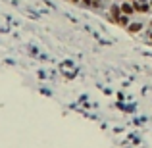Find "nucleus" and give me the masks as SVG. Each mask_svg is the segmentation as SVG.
I'll return each mask as SVG.
<instances>
[{"label":"nucleus","mask_w":152,"mask_h":148,"mask_svg":"<svg viewBox=\"0 0 152 148\" xmlns=\"http://www.w3.org/2000/svg\"><path fill=\"white\" fill-rule=\"evenodd\" d=\"M121 15H123V12H121V6H112V8H110V19L114 21V23L120 25Z\"/></svg>","instance_id":"nucleus-1"},{"label":"nucleus","mask_w":152,"mask_h":148,"mask_svg":"<svg viewBox=\"0 0 152 148\" xmlns=\"http://www.w3.org/2000/svg\"><path fill=\"white\" fill-rule=\"evenodd\" d=\"M152 6L148 4H139V2H135V12H139V14H146V12H150Z\"/></svg>","instance_id":"nucleus-2"},{"label":"nucleus","mask_w":152,"mask_h":148,"mask_svg":"<svg viewBox=\"0 0 152 148\" xmlns=\"http://www.w3.org/2000/svg\"><path fill=\"white\" fill-rule=\"evenodd\" d=\"M121 12H123V15H131V14L135 12V6L127 4V2H123V4H121Z\"/></svg>","instance_id":"nucleus-3"},{"label":"nucleus","mask_w":152,"mask_h":148,"mask_svg":"<svg viewBox=\"0 0 152 148\" xmlns=\"http://www.w3.org/2000/svg\"><path fill=\"white\" fill-rule=\"evenodd\" d=\"M141 27H143V25L135 21V23H129V27H127V29H129V33H139V31H141Z\"/></svg>","instance_id":"nucleus-4"},{"label":"nucleus","mask_w":152,"mask_h":148,"mask_svg":"<svg viewBox=\"0 0 152 148\" xmlns=\"http://www.w3.org/2000/svg\"><path fill=\"white\" fill-rule=\"evenodd\" d=\"M71 2H75V4H79V0H71Z\"/></svg>","instance_id":"nucleus-5"},{"label":"nucleus","mask_w":152,"mask_h":148,"mask_svg":"<svg viewBox=\"0 0 152 148\" xmlns=\"http://www.w3.org/2000/svg\"><path fill=\"white\" fill-rule=\"evenodd\" d=\"M150 27H152V23H150Z\"/></svg>","instance_id":"nucleus-6"},{"label":"nucleus","mask_w":152,"mask_h":148,"mask_svg":"<svg viewBox=\"0 0 152 148\" xmlns=\"http://www.w3.org/2000/svg\"><path fill=\"white\" fill-rule=\"evenodd\" d=\"M150 6H152V4H150Z\"/></svg>","instance_id":"nucleus-7"}]
</instances>
